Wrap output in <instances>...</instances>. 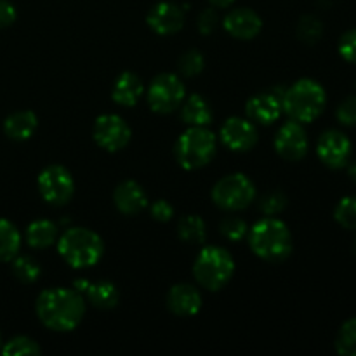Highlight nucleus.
<instances>
[{
	"mask_svg": "<svg viewBox=\"0 0 356 356\" xmlns=\"http://www.w3.org/2000/svg\"><path fill=\"white\" fill-rule=\"evenodd\" d=\"M37 316L49 330L72 332L86 315V301L75 289H45L37 298Z\"/></svg>",
	"mask_w": 356,
	"mask_h": 356,
	"instance_id": "nucleus-1",
	"label": "nucleus"
},
{
	"mask_svg": "<svg viewBox=\"0 0 356 356\" xmlns=\"http://www.w3.org/2000/svg\"><path fill=\"white\" fill-rule=\"evenodd\" d=\"M249 245L259 259L282 263L292 252V235L280 219L268 216L249 229Z\"/></svg>",
	"mask_w": 356,
	"mask_h": 356,
	"instance_id": "nucleus-2",
	"label": "nucleus"
},
{
	"mask_svg": "<svg viewBox=\"0 0 356 356\" xmlns=\"http://www.w3.org/2000/svg\"><path fill=\"white\" fill-rule=\"evenodd\" d=\"M58 252L75 270L96 266L104 254L103 238L89 228H68L58 240Z\"/></svg>",
	"mask_w": 356,
	"mask_h": 356,
	"instance_id": "nucleus-3",
	"label": "nucleus"
},
{
	"mask_svg": "<svg viewBox=\"0 0 356 356\" xmlns=\"http://www.w3.org/2000/svg\"><path fill=\"white\" fill-rule=\"evenodd\" d=\"M327 96L323 87L312 79H301L287 87L282 97V110L299 124H309L322 115Z\"/></svg>",
	"mask_w": 356,
	"mask_h": 356,
	"instance_id": "nucleus-4",
	"label": "nucleus"
},
{
	"mask_svg": "<svg viewBox=\"0 0 356 356\" xmlns=\"http://www.w3.org/2000/svg\"><path fill=\"white\" fill-rule=\"evenodd\" d=\"M235 273V261L222 247H205L193 263V277L205 291L218 292L228 285Z\"/></svg>",
	"mask_w": 356,
	"mask_h": 356,
	"instance_id": "nucleus-5",
	"label": "nucleus"
},
{
	"mask_svg": "<svg viewBox=\"0 0 356 356\" xmlns=\"http://www.w3.org/2000/svg\"><path fill=\"white\" fill-rule=\"evenodd\" d=\"M174 152L183 169L197 170L212 162L218 152V139L205 127H188L177 139Z\"/></svg>",
	"mask_w": 356,
	"mask_h": 356,
	"instance_id": "nucleus-6",
	"label": "nucleus"
},
{
	"mask_svg": "<svg viewBox=\"0 0 356 356\" xmlns=\"http://www.w3.org/2000/svg\"><path fill=\"white\" fill-rule=\"evenodd\" d=\"M254 200H256V186L245 174H228L212 188V202L222 211H243Z\"/></svg>",
	"mask_w": 356,
	"mask_h": 356,
	"instance_id": "nucleus-7",
	"label": "nucleus"
},
{
	"mask_svg": "<svg viewBox=\"0 0 356 356\" xmlns=\"http://www.w3.org/2000/svg\"><path fill=\"white\" fill-rule=\"evenodd\" d=\"M148 104L155 113L169 115L179 110L186 97V87L183 80L174 73H160L148 87Z\"/></svg>",
	"mask_w": 356,
	"mask_h": 356,
	"instance_id": "nucleus-8",
	"label": "nucleus"
},
{
	"mask_svg": "<svg viewBox=\"0 0 356 356\" xmlns=\"http://www.w3.org/2000/svg\"><path fill=\"white\" fill-rule=\"evenodd\" d=\"M38 191L47 204L61 207L72 200L75 193V181L66 167L54 163L38 174Z\"/></svg>",
	"mask_w": 356,
	"mask_h": 356,
	"instance_id": "nucleus-9",
	"label": "nucleus"
},
{
	"mask_svg": "<svg viewBox=\"0 0 356 356\" xmlns=\"http://www.w3.org/2000/svg\"><path fill=\"white\" fill-rule=\"evenodd\" d=\"M131 127L127 122L117 113L99 115L94 122L92 138L99 148L106 152H120L131 141Z\"/></svg>",
	"mask_w": 356,
	"mask_h": 356,
	"instance_id": "nucleus-10",
	"label": "nucleus"
},
{
	"mask_svg": "<svg viewBox=\"0 0 356 356\" xmlns=\"http://www.w3.org/2000/svg\"><path fill=\"white\" fill-rule=\"evenodd\" d=\"M284 87H275V89L264 90V92H259L250 97L245 104L247 118L252 120L254 124H275L280 118V115L284 113V110H282V97H284Z\"/></svg>",
	"mask_w": 356,
	"mask_h": 356,
	"instance_id": "nucleus-11",
	"label": "nucleus"
},
{
	"mask_svg": "<svg viewBox=\"0 0 356 356\" xmlns=\"http://www.w3.org/2000/svg\"><path fill=\"white\" fill-rule=\"evenodd\" d=\"M221 143L232 152H249L257 145V129L252 120L249 118L232 117L221 125V132H219Z\"/></svg>",
	"mask_w": 356,
	"mask_h": 356,
	"instance_id": "nucleus-12",
	"label": "nucleus"
},
{
	"mask_svg": "<svg viewBox=\"0 0 356 356\" xmlns=\"http://www.w3.org/2000/svg\"><path fill=\"white\" fill-rule=\"evenodd\" d=\"M275 149L287 162L305 159L308 153V136L302 125L296 120H289L282 125L275 136Z\"/></svg>",
	"mask_w": 356,
	"mask_h": 356,
	"instance_id": "nucleus-13",
	"label": "nucleus"
},
{
	"mask_svg": "<svg viewBox=\"0 0 356 356\" xmlns=\"http://www.w3.org/2000/svg\"><path fill=\"white\" fill-rule=\"evenodd\" d=\"M318 159L330 169H341L348 163L351 155V143L343 132L327 131L320 136L316 145Z\"/></svg>",
	"mask_w": 356,
	"mask_h": 356,
	"instance_id": "nucleus-14",
	"label": "nucleus"
},
{
	"mask_svg": "<svg viewBox=\"0 0 356 356\" xmlns=\"http://www.w3.org/2000/svg\"><path fill=\"white\" fill-rule=\"evenodd\" d=\"M222 26L232 37L238 38V40H252L263 28V19L256 10L249 9V7H238L226 14L222 19Z\"/></svg>",
	"mask_w": 356,
	"mask_h": 356,
	"instance_id": "nucleus-15",
	"label": "nucleus"
},
{
	"mask_svg": "<svg viewBox=\"0 0 356 356\" xmlns=\"http://www.w3.org/2000/svg\"><path fill=\"white\" fill-rule=\"evenodd\" d=\"M146 23L156 35H162V37L174 35L179 30H183L184 9H181L177 3L160 2L149 10Z\"/></svg>",
	"mask_w": 356,
	"mask_h": 356,
	"instance_id": "nucleus-16",
	"label": "nucleus"
},
{
	"mask_svg": "<svg viewBox=\"0 0 356 356\" xmlns=\"http://www.w3.org/2000/svg\"><path fill=\"white\" fill-rule=\"evenodd\" d=\"M113 204L124 216H136L148 207V197L141 184L127 179L115 188Z\"/></svg>",
	"mask_w": 356,
	"mask_h": 356,
	"instance_id": "nucleus-17",
	"label": "nucleus"
},
{
	"mask_svg": "<svg viewBox=\"0 0 356 356\" xmlns=\"http://www.w3.org/2000/svg\"><path fill=\"white\" fill-rule=\"evenodd\" d=\"M167 308L177 316H195L202 309V296L193 285L177 284L167 294Z\"/></svg>",
	"mask_w": 356,
	"mask_h": 356,
	"instance_id": "nucleus-18",
	"label": "nucleus"
},
{
	"mask_svg": "<svg viewBox=\"0 0 356 356\" xmlns=\"http://www.w3.org/2000/svg\"><path fill=\"white\" fill-rule=\"evenodd\" d=\"M145 94V86L143 80L136 73L124 72L117 76L113 87H111V99L118 106L131 108L136 106L141 96Z\"/></svg>",
	"mask_w": 356,
	"mask_h": 356,
	"instance_id": "nucleus-19",
	"label": "nucleus"
},
{
	"mask_svg": "<svg viewBox=\"0 0 356 356\" xmlns=\"http://www.w3.org/2000/svg\"><path fill=\"white\" fill-rule=\"evenodd\" d=\"M181 120L190 127H207L214 120V113L205 97L191 94L181 104Z\"/></svg>",
	"mask_w": 356,
	"mask_h": 356,
	"instance_id": "nucleus-20",
	"label": "nucleus"
},
{
	"mask_svg": "<svg viewBox=\"0 0 356 356\" xmlns=\"http://www.w3.org/2000/svg\"><path fill=\"white\" fill-rule=\"evenodd\" d=\"M38 127V118L33 111L21 110L9 115L3 122V132L14 141H26L35 134Z\"/></svg>",
	"mask_w": 356,
	"mask_h": 356,
	"instance_id": "nucleus-21",
	"label": "nucleus"
},
{
	"mask_svg": "<svg viewBox=\"0 0 356 356\" xmlns=\"http://www.w3.org/2000/svg\"><path fill=\"white\" fill-rule=\"evenodd\" d=\"M56 238H58V225L49 219H37L28 225L26 243L31 249H49L51 245H54Z\"/></svg>",
	"mask_w": 356,
	"mask_h": 356,
	"instance_id": "nucleus-22",
	"label": "nucleus"
},
{
	"mask_svg": "<svg viewBox=\"0 0 356 356\" xmlns=\"http://www.w3.org/2000/svg\"><path fill=\"white\" fill-rule=\"evenodd\" d=\"M86 298L94 308L97 309H111L120 301V292L117 285L111 282H96L89 284L86 289Z\"/></svg>",
	"mask_w": 356,
	"mask_h": 356,
	"instance_id": "nucleus-23",
	"label": "nucleus"
},
{
	"mask_svg": "<svg viewBox=\"0 0 356 356\" xmlns=\"http://www.w3.org/2000/svg\"><path fill=\"white\" fill-rule=\"evenodd\" d=\"M21 247V235L7 219H0V263L13 261Z\"/></svg>",
	"mask_w": 356,
	"mask_h": 356,
	"instance_id": "nucleus-24",
	"label": "nucleus"
},
{
	"mask_svg": "<svg viewBox=\"0 0 356 356\" xmlns=\"http://www.w3.org/2000/svg\"><path fill=\"white\" fill-rule=\"evenodd\" d=\"M177 235L188 243H202L207 236V226L200 216H183L177 222Z\"/></svg>",
	"mask_w": 356,
	"mask_h": 356,
	"instance_id": "nucleus-25",
	"label": "nucleus"
},
{
	"mask_svg": "<svg viewBox=\"0 0 356 356\" xmlns=\"http://www.w3.org/2000/svg\"><path fill=\"white\" fill-rule=\"evenodd\" d=\"M13 271L23 284H33L40 277V264L31 256H16L13 259Z\"/></svg>",
	"mask_w": 356,
	"mask_h": 356,
	"instance_id": "nucleus-26",
	"label": "nucleus"
},
{
	"mask_svg": "<svg viewBox=\"0 0 356 356\" xmlns=\"http://www.w3.org/2000/svg\"><path fill=\"white\" fill-rule=\"evenodd\" d=\"M296 33H298V38L305 44H315V42L320 40L323 33V24L318 17L315 16H302L299 19L298 28H296Z\"/></svg>",
	"mask_w": 356,
	"mask_h": 356,
	"instance_id": "nucleus-27",
	"label": "nucleus"
},
{
	"mask_svg": "<svg viewBox=\"0 0 356 356\" xmlns=\"http://www.w3.org/2000/svg\"><path fill=\"white\" fill-rule=\"evenodd\" d=\"M336 350L343 356H356V318L348 320L336 337Z\"/></svg>",
	"mask_w": 356,
	"mask_h": 356,
	"instance_id": "nucleus-28",
	"label": "nucleus"
},
{
	"mask_svg": "<svg viewBox=\"0 0 356 356\" xmlns=\"http://www.w3.org/2000/svg\"><path fill=\"white\" fill-rule=\"evenodd\" d=\"M40 346L33 339L26 336H16L7 341L2 348V355L6 356H30L40 355Z\"/></svg>",
	"mask_w": 356,
	"mask_h": 356,
	"instance_id": "nucleus-29",
	"label": "nucleus"
},
{
	"mask_svg": "<svg viewBox=\"0 0 356 356\" xmlns=\"http://www.w3.org/2000/svg\"><path fill=\"white\" fill-rule=\"evenodd\" d=\"M205 66V58L198 49H190L184 54H181L179 61H177V68H179V73L183 76H197L200 75L202 70Z\"/></svg>",
	"mask_w": 356,
	"mask_h": 356,
	"instance_id": "nucleus-30",
	"label": "nucleus"
},
{
	"mask_svg": "<svg viewBox=\"0 0 356 356\" xmlns=\"http://www.w3.org/2000/svg\"><path fill=\"white\" fill-rule=\"evenodd\" d=\"M219 232L222 233L225 238H228L229 242H240L247 236L249 233V226L243 221L242 218H233V216H228V218L222 219L219 222Z\"/></svg>",
	"mask_w": 356,
	"mask_h": 356,
	"instance_id": "nucleus-31",
	"label": "nucleus"
},
{
	"mask_svg": "<svg viewBox=\"0 0 356 356\" xmlns=\"http://www.w3.org/2000/svg\"><path fill=\"white\" fill-rule=\"evenodd\" d=\"M334 218L343 228L356 229V197H346L337 204Z\"/></svg>",
	"mask_w": 356,
	"mask_h": 356,
	"instance_id": "nucleus-32",
	"label": "nucleus"
},
{
	"mask_svg": "<svg viewBox=\"0 0 356 356\" xmlns=\"http://www.w3.org/2000/svg\"><path fill=\"white\" fill-rule=\"evenodd\" d=\"M285 205H287V197L282 191H271L261 198L259 209L266 216H277L284 211Z\"/></svg>",
	"mask_w": 356,
	"mask_h": 356,
	"instance_id": "nucleus-33",
	"label": "nucleus"
},
{
	"mask_svg": "<svg viewBox=\"0 0 356 356\" xmlns=\"http://www.w3.org/2000/svg\"><path fill=\"white\" fill-rule=\"evenodd\" d=\"M339 54L348 63L356 65V30H350L341 37L339 40Z\"/></svg>",
	"mask_w": 356,
	"mask_h": 356,
	"instance_id": "nucleus-34",
	"label": "nucleus"
},
{
	"mask_svg": "<svg viewBox=\"0 0 356 356\" xmlns=\"http://www.w3.org/2000/svg\"><path fill=\"white\" fill-rule=\"evenodd\" d=\"M337 120L343 125H356V96H350L337 108Z\"/></svg>",
	"mask_w": 356,
	"mask_h": 356,
	"instance_id": "nucleus-35",
	"label": "nucleus"
},
{
	"mask_svg": "<svg viewBox=\"0 0 356 356\" xmlns=\"http://www.w3.org/2000/svg\"><path fill=\"white\" fill-rule=\"evenodd\" d=\"M219 16L216 7H209V9L202 10L200 16H198V30L202 35H211L212 31L218 28Z\"/></svg>",
	"mask_w": 356,
	"mask_h": 356,
	"instance_id": "nucleus-36",
	"label": "nucleus"
},
{
	"mask_svg": "<svg viewBox=\"0 0 356 356\" xmlns=\"http://www.w3.org/2000/svg\"><path fill=\"white\" fill-rule=\"evenodd\" d=\"M149 212H152L153 219L159 222H169L174 218V207L167 200L153 202Z\"/></svg>",
	"mask_w": 356,
	"mask_h": 356,
	"instance_id": "nucleus-37",
	"label": "nucleus"
},
{
	"mask_svg": "<svg viewBox=\"0 0 356 356\" xmlns=\"http://www.w3.org/2000/svg\"><path fill=\"white\" fill-rule=\"evenodd\" d=\"M16 7L9 0H0V28H7L16 21Z\"/></svg>",
	"mask_w": 356,
	"mask_h": 356,
	"instance_id": "nucleus-38",
	"label": "nucleus"
},
{
	"mask_svg": "<svg viewBox=\"0 0 356 356\" xmlns=\"http://www.w3.org/2000/svg\"><path fill=\"white\" fill-rule=\"evenodd\" d=\"M211 2L212 7H216V9H226V7L232 6L235 0H209Z\"/></svg>",
	"mask_w": 356,
	"mask_h": 356,
	"instance_id": "nucleus-39",
	"label": "nucleus"
},
{
	"mask_svg": "<svg viewBox=\"0 0 356 356\" xmlns=\"http://www.w3.org/2000/svg\"><path fill=\"white\" fill-rule=\"evenodd\" d=\"M348 172H350V177H351V179L356 181V162L351 163V165H350V170H348Z\"/></svg>",
	"mask_w": 356,
	"mask_h": 356,
	"instance_id": "nucleus-40",
	"label": "nucleus"
},
{
	"mask_svg": "<svg viewBox=\"0 0 356 356\" xmlns=\"http://www.w3.org/2000/svg\"><path fill=\"white\" fill-rule=\"evenodd\" d=\"M0 343H2V334H0Z\"/></svg>",
	"mask_w": 356,
	"mask_h": 356,
	"instance_id": "nucleus-41",
	"label": "nucleus"
},
{
	"mask_svg": "<svg viewBox=\"0 0 356 356\" xmlns=\"http://www.w3.org/2000/svg\"><path fill=\"white\" fill-rule=\"evenodd\" d=\"M355 254H356V242H355Z\"/></svg>",
	"mask_w": 356,
	"mask_h": 356,
	"instance_id": "nucleus-42",
	"label": "nucleus"
}]
</instances>
